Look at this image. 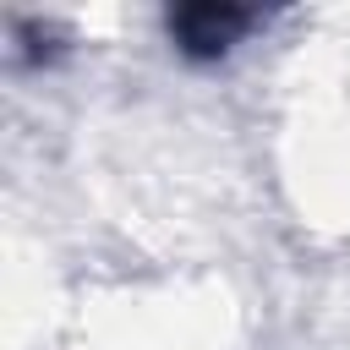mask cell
Wrapping results in <instances>:
<instances>
[{"mask_svg":"<svg viewBox=\"0 0 350 350\" xmlns=\"http://www.w3.org/2000/svg\"><path fill=\"white\" fill-rule=\"evenodd\" d=\"M257 27H262V11L241 5V0H180V5L164 11V38L191 66L230 60L235 44H246Z\"/></svg>","mask_w":350,"mask_h":350,"instance_id":"obj_1","label":"cell"}]
</instances>
